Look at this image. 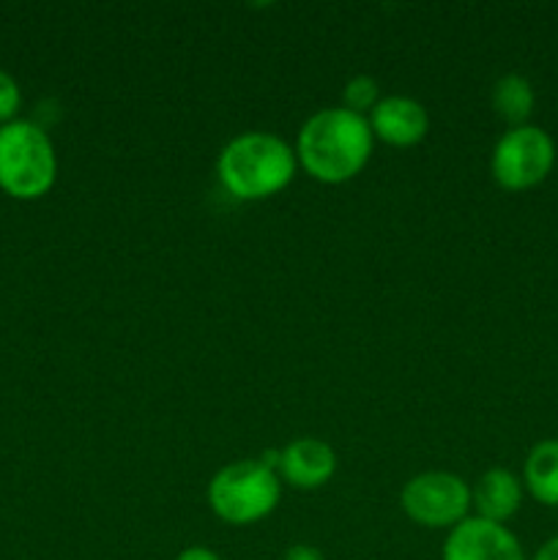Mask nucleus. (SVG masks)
<instances>
[{"mask_svg":"<svg viewBox=\"0 0 558 560\" xmlns=\"http://www.w3.org/2000/svg\"><path fill=\"white\" fill-rule=\"evenodd\" d=\"M370 120L345 107L310 115L295 137V159L310 178L337 186L356 178L372 156Z\"/></svg>","mask_w":558,"mask_h":560,"instance_id":"obj_1","label":"nucleus"},{"mask_svg":"<svg viewBox=\"0 0 558 560\" xmlns=\"http://www.w3.org/2000/svg\"><path fill=\"white\" fill-rule=\"evenodd\" d=\"M295 148L268 131H244L222 148L219 180L239 200H268L295 178Z\"/></svg>","mask_w":558,"mask_h":560,"instance_id":"obj_2","label":"nucleus"},{"mask_svg":"<svg viewBox=\"0 0 558 560\" xmlns=\"http://www.w3.org/2000/svg\"><path fill=\"white\" fill-rule=\"evenodd\" d=\"M58 178V156L47 131L14 118L0 126V189L16 200H38Z\"/></svg>","mask_w":558,"mask_h":560,"instance_id":"obj_3","label":"nucleus"},{"mask_svg":"<svg viewBox=\"0 0 558 560\" xmlns=\"http://www.w3.org/2000/svg\"><path fill=\"white\" fill-rule=\"evenodd\" d=\"M279 495H282L279 474L260 459L224 465L208 481V506L228 525L260 523L277 509Z\"/></svg>","mask_w":558,"mask_h":560,"instance_id":"obj_4","label":"nucleus"},{"mask_svg":"<svg viewBox=\"0 0 558 560\" xmlns=\"http://www.w3.org/2000/svg\"><path fill=\"white\" fill-rule=\"evenodd\" d=\"M556 164V142L539 126H514L503 131L492 148L490 173L507 191H528L550 175Z\"/></svg>","mask_w":558,"mask_h":560,"instance_id":"obj_5","label":"nucleus"},{"mask_svg":"<svg viewBox=\"0 0 558 560\" xmlns=\"http://www.w3.org/2000/svg\"><path fill=\"white\" fill-rule=\"evenodd\" d=\"M399 506L421 528L452 530L470 517V487L449 470H427L414 476L399 492Z\"/></svg>","mask_w":558,"mask_h":560,"instance_id":"obj_6","label":"nucleus"},{"mask_svg":"<svg viewBox=\"0 0 558 560\" xmlns=\"http://www.w3.org/2000/svg\"><path fill=\"white\" fill-rule=\"evenodd\" d=\"M443 560H528L523 545L507 525L481 517H465L449 530Z\"/></svg>","mask_w":558,"mask_h":560,"instance_id":"obj_7","label":"nucleus"},{"mask_svg":"<svg viewBox=\"0 0 558 560\" xmlns=\"http://www.w3.org/2000/svg\"><path fill=\"white\" fill-rule=\"evenodd\" d=\"M372 137L392 148H414L430 131V115L425 104L410 96H386L367 115Z\"/></svg>","mask_w":558,"mask_h":560,"instance_id":"obj_8","label":"nucleus"},{"mask_svg":"<svg viewBox=\"0 0 558 560\" xmlns=\"http://www.w3.org/2000/svg\"><path fill=\"white\" fill-rule=\"evenodd\" d=\"M337 470V457L328 443L317 441V438H295L293 443L279 452V468L277 474L282 481H288L293 490H321L328 485Z\"/></svg>","mask_w":558,"mask_h":560,"instance_id":"obj_9","label":"nucleus"},{"mask_svg":"<svg viewBox=\"0 0 558 560\" xmlns=\"http://www.w3.org/2000/svg\"><path fill=\"white\" fill-rule=\"evenodd\" d=\"M470 506L476 517L507 525L523 506V481L507 468H490L470 487Z\"/></svg>","mask_w":558,"mask_h":560,"instance_id":"obj_10","label":"nucleus"},{"mask_svg":"<svg viewBox=\"0 0 558 560\" xmlns=\"http://www.w3.org/2000/svg\"><path fill=\"white\" fill-rule=\"evenodd\" d=\"M523 487L542 506H558V441H539L523 465Z\"/></svg>","mask_w":558,"mask_h":560,"instance_id":"obj_11","label":"nucleus"},{"mask_svg":"<svg viewBox=\"0 0 558 560\" xmlns=\"http://www.w3.org/2000/svg\"><path fill=\"white\" fill-rule=\"evenodd\" d=\"M536 93L531 82L520 74H503L501 80L492 85V109L501 120H507L509 129L514 126L528 124L531 113H534Z\"/></svg>","mask_w":558,"mask_h":560,"instance_id":"obj_12","label":"nucleus"},{"mask_svg":"<svg viewBox=\"0 0 558 560\" xmlns=\"http://www.w3.org/2000/svg\"><path fill=\"white\" fill-rule=\"evenodd\" d=\"M342 107L350 109V113L356 115H370L372 109L377 107V102H381V91H377V82L372 80V77L367 74H359L353 77V80L345 82L342 88Z\"/></svg>","mask_w":558,"mask_h":560,"instance_id":"obj_13","label":"nucleus"},{"mask_svg":"<svg viewBox=\"0 0 558 560\" xmlns=\"http://www.w3.org/2000/svg\"><path fill=\"white\" fill-rule=\"evenodd\" d=\"M20 104H22L20 85H16V80L9 74V71L0 69V126L14 120V115L20 113Z\"/></svg>","mask_w":558,"mask_h":560,"instance_id":"obj_14","label":"nucleus"},{"mask_svg":"<svg viewBox=\"0 0 558 560\" xmlns=\"http://www.w3.org/2000/svg\"><path fill=\"white\" fill-rule=\"evenodd\" d=\"M282 560H326V558H323V552L315 550V547L293 545L288 552H284Z\"/></svg>","mask_w":558,"mask_h":560,"instance_id":"obj_15","label":"nucleus"},{"mask_svg":"<svg viewBox=\"0 0 558 560\" xmlns=\"http://www.w3.org/2000/svg\"><path fill=\"white\" fill-rule=\"evenodd\" d=\"M175 560H222L217 556L213 550H208V547H186V550H181Z\"/></svg>","mask_w":558,"mask_h":560,"instance_id":"obj_16","label":"nucleus"},{"mask_svg":"<svg viewBox=\"0 0 558 560\" xmlns=\"http://www.w3.org/2000/svg\"><path fill=\"white\" fill-rule=\"evenodd\" d=\"M531 560H558V536H556V539L545 541V545L536 550V556Z\"/></svg>","mask_w":558,"mask_h":560,"instance_id":"obj_17","label":"nucleus"}]
</instances>
